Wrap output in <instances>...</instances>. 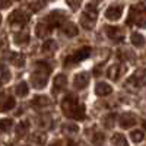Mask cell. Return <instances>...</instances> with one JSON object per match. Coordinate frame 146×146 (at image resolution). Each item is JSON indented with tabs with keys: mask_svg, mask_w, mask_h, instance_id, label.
<instances>
[{
	"mask_svg": "<svg viewBox=\"0 0 146 146\" xmlns=\"http://www.w3.org/2000/svg\"><path fill=\"white\" fill-rule=\"evenodd\" d=\"M12 126H13V121H12L10 118H3L0 120V133H6L12 129Z\"/></svg>",
	"mask_w": 146,
	"mask_h": 146,
	"instance_id": "obj_27",
	"label": "cell"
},
{
	"mask_svg": "<svg viewBox=\"0 0 146 146\" xmlns=\"http://www.w3.org/2000/svg\"><path fill=\"white\" fill-rule=\"evenodd\" d=\"M104 140H105V136L102 135V133H95L94 137H92L94 146H101V145L104 143Z\"/></svg>",
	"mask_w": 146,
	"mask_h": 146,
	"instance_id": "obj_32",
	"label": "cell"
},
{
	"mask_svg": "<svg viewBox=\"0 0 146 146\" xmlns=\"http://www.w3.org/2000/svg\"><path fill=\"white\" fill-rule=\"evenodd\" d=\"M12 3V0H0V9H6Z\"/></svg>",
	"mask_w": 146,
	"mask_h": 146,
	"instance_id": "obj_36",
	"label": "cell"
},
{
	"mask_svg": "<svg viewBox=\"0 0 146 146\" xmlns=\"http://www.w3.org/2000/svg\"><path fill=\"white\" fill-rule=\"evenodd\" d=\"M2 80L3 82L10 80V72L6 69V66H2Z\"/></svg>",
	"mask_w": 146,
	"mask_h": 146,
	"instance_id": "obj_34",
	"label": "cell"
},
{
	"mask_svg": "<svg viewBox=\"0 0 146 146\" xmlns=\"http://www.w3.org/2000/svg\"><path fill=\"white\" fill-rule=\"evenodd\" d=\"M113 92V88L110 86L108 83L105 82H100V83H96V86H95V94L98 95V96H107Z\"/></svg>",
	"mask_w": 146,
	"mask_h": 146,
	"instance_id": "obj_18",
	"label": "cell"
},
{
	"mask_svg": "<svg viewBox=\"0 0 146 146\" xmlns=\"http://www.w3.org/2000/svg\"><path fill=\"white\" fill-rule=\"evenodd\" d=\"M15 92L18 96H27L28 92H29V86H28V83L27 82H19L16 85V88H15Z\"/></svg>",
	"mask_w": 146,
	"mask_h": 146,
	"instance_id": "obj_24",
	"label": "cell"
},
{
	"mask_svg": "<svg viewBox=\"0 0 146 146\" xmlns=\"http://www.w3.org/2000/svg\"><path fill=\"white\" fill-rule=\"evenodd\" d=\"M146 83V69L142 67L139 70H136L133 75L127 79V85L130 86H135V88H140Z\"/></svg>",
	"mask_w": 146,
	"mask_h": 146,
	"instance_id": "obj_8",
	"label": "cell"
},
{
	"mask_svg": "<svg viewBox=\"0 0 146 146\" xmlns=\"http://www.w3.org/2000/svg\"><path fill=\"white\" fill-rule=\"evenodd\" d=\"M115 114L114 113H111V114H108L105 118H104V126L107 127V129H113V126H114V121H115Z\"/></svg>",
	"mask_w": 146,
	"mask_h": 146,
	"instance_id": "obj_31",
	"label": "cell"
},
{
	"mask_svg": "<svg viewBox=\"0 0 146 146\" xmlns=\"http://www.w3.org/2000/svg\"><path fill=\"white\" fill-rule=\"evenodd\" d=\"M0 23H2V16H0Z\"/></svg>",
	"mask_w": 146,
	"mask_h": 146,
	"instance_id": "obj_39",
	"label": "cell"
},
{
	"mask_svg": "<svg viewBox=\"0 0 146 146\" xmlns=\"http://www.w3.org/2000/svg\"><path fill=\"white\" fill-rule=\"evenodd\" d=\"M66 2H67V5L70 6L72 10H78L82 5V0H66Z\"/></svg>",
	"mask_w": 146,
	"mask_h": 146,
	"instance_id": "obj_33",
	"label": "cell"
},
{
	"mask_svg": "<svg viewBox=\"0 0 146 146\" xmlns=\"http://www.w3.org/2000/svg\"><path fill=\"white\" fill-rule=\"evenodd\" d=\"M29 130V123L28 121H21V123L16 126V136L18 137H23Z\"/></svg>",
	"mask_w": 146,
	"mask_h": 146,
	"instance_id": "obj_26",
	"label": "cell"
},
{
	"mask_svg": "<svg viewBox=\"0 0 146 146\" xmlns=\"http://www.w3.org/2000/svg\"><path fill=\"white\" fill-rule=\"evenodd\" d=\"M62 131L66 133V135H75V133L79 131V127H78V124L67 123V124H64V126L62 127Z\"/></svg>",
	"mask_w": 146,
	"mask_h": 146,
	"instance_id": "obj_29",
	"label": "cell"
},
{
	"mask_svg": "<svg viewBox=\"0 0 146 146\" xmlns=\"http://www.w3.org/2000/svg\"><path fill=\"white\" fill-rule=\"evenodd\" d=\"M89 83V73L86 72H80L75 76V80H73V85H75L76 89H85Z\"/></svg>",
	"mask_w": 146,
	"mask_h": 146,
	"instance_id": "obj_11",
	"label": "cell"
},
{
	"mask_svg": "<svg viewBox=\"0 0 146 146\" xmlns=\"http://www.w3.org/2000/svg\"><path fill=\"white\" fill-rule=\"evenodd\" d=\"M96 15H98L96 13V7L94 5H88L85 12L82 13V16H80V25L88 31L92 29L96 23Z\"/></svg>",
	"mask_w": 146,
	"mask_h": 146,
	"instance_id": "obj_4",
	"label": "cell"
},
{
	"mask_svg": "<svg viewBox=\"0 0 146 146\" xmlns=\"http://www.w3.org/2000/svg\"><path fill=\"white\" fill-rule=\"evenodd\" d=\"M31 140L34 143H36V145H44L45 140H47V136H45V133L38 131V133H34V135L31 136Z\"/></svg>",
	"mask_w": 146,
	"mask_h": 146,
	"instance_id": "obj_28",
	"label": "cell"
},
{
	"mask_svg": "<svg viewBox=\"0 0 146 146\" xmlns=\"http://www.w3.org/2000/svg\"><path fill=\"white\" fill-rule=\"evenodd\" d=\"M10 62L13 63L16 67H22L25 64V56L21 54V53H13L10 56Z\"/></svg>",
	"mask_w": 146,
	"mask_h": 146,
	"instance_id": "obj_25",
	"label": "cell"
},
{
	"mask_svg": "<svg viewBox=\"0 0 146 146\" xmlns=\"http://www.w3.org/2000/svg\"><path fill=\"white\" fill-rule=\"evenodd\" d=\"M44 6V3L42 2H34V3H31V10H34V12H36V10H40L41 7Z\"/></svg>",
	"mask_w": 146,
	"mask_h": 146,
	"instance_id": "obj_35",
	"label": "cell"
},
{
	"mask_svg": "<svg viewBox=\"0 0 146 146\" xmlns=\"http://www.w3.org/2000/svg\"><path fill=\"white\" fill-rule=\"evenodd\" d=\"M41 51L44 54H48V56H51L57 51V42L54 40H47L42 45H41Z\"/></svg>",
	"mask_w": 146,
	"mask_h": 146,
	"instance_id": "obj_19",
	"label": "cell"
},
{
	"mask_svg": "<svg viewBox=\"0 0 146 146\" xmlns=\"http://www.w3.org/2000/svg\"><path fill=\"white\" fill-rule=\"evenodd\" d=\"M28 21H29V16L25 13V12H22V10L12 12L10 16H9V23L12 27H15V28H21L23 25H27Z\"/></svg>",
	"mask_w": 146,
	"mask_h": 146,
	"instance_id": "obj_7",
	"label": "cell"
},
{
	"mask_svg": "<svg viewBox=\"0 0 146 146\" xmlns=\"http://www.w3.org/2000/svg\"><path fill=\"white\" fill-rule=\"evenodd\" d=\"M50 146H63V143H62V140H56V142H53Z\"/></svg>",
	"mask_w": 146,
	"mask_h": 146,
	"instance_id": "obj_37",
	"label": "cell"
},
{
	"mask_svg": "<svg viewBox=\"0 0 146 146\" xmlns=\"http://www.w3.org/2000/svg\"><path fill=\"white\" fill-rule=\"evenodd\" d=\"M105 32L113 42H121L124 40V31L120 27H105Z\"/></svg>",
	"mask_w": 146,
	"mask_h": 146,
	"instance_id": "obj_9",
	"label": "cell"
},
{
	"mask_svg": "<svg viewBox=\"0 0 146 146\" xmlns=\"http://www.w3.org/2000/svg\"><path fill=\"white\" fill-rule=\"evenodd\" d=\"M64 21H66V16H64V13H63L62 10L51 12V13L48 15V16H45V19H44V22L51 29L53 28H57V27H62L63 23H64Z\"/></svg>",
	"mask_w": 146,
	"mask_h": 146,
	"instance_id": "obj_6",
	"label": "cell"
},
{
	"mask_svg": "<svg viewBox=\"0 0 146 146\" xmlns=\"http://www.w3.org/2000/svg\"><path fill=\"white\" fill-rule=\"evenodd\" d=\"M91 51H92L91 47H82V48H79L76 53H73L72 56L64 58V66H73V64L82 62V60H86L91 56Z\"/></svg>",
	"mask_w": 146,
	"mask_h": 146,
	"instance_id": "obj_5",
	"label": "cell"
},
{
	"mask_svg": "<svg viewBox=\"0 0 146 146\" xmlns=\"http://www.w3.org/2000/svg\"><path fill=\"white\" fill-rule=\"evenodd\" d=\"M15 105H16L15 98H12V96H5V100L0 102V110H2V111H9V110H13Z\"/></svg>",
	"mask_w": 146,
	"mask_h": 146,
	"instance_id": "obj_21",
	"label": "cell"
},
{
	"mask_svg": "<svg viewBox=\"0 0 146 146\" xmlns=\"http://www.w3.org/2000/svg\"><path fill=\"white\" fill-rule=\"evenodd\" d=\"M31 105L35 108H42V107H48L51 105V100L45 95H36L35 98L31 101Z\"/></svg>",
	"mask_w": 146,
	"mask_h": 146,
	"instance_id": "obj_15",
	"label": "cell"
},
{
	"mask_svg": "<svg viewBox=\"0 0 146 146\" xmlns=\"http://www.w3.org/2000/svg\"><path fill=\"white\" fill-rule=\"evenodd\" d=\"M111 143L114 146H129L127 139L124 137V135H121V133H114L113 137H111Z\"/></svg>",
	"mask_w": 146,
	"mask_h": 146,
	"instance_id": "obj_23",
	"label": "cell"
},
{
	"mask_svg": "<svg viewBox=\"0 0 146 146\" xmlns=\"http://www.w3.org/2000/svg\"><path fill=\"white\" fill-rule=\"evenodd\" d=\"M48 75H50V67H48V64L44 62H38L32 76H31V85L36 89L44 88L48 82Z\"/></svg>",
	"mask_w": 146,
	"mask_h": 146,
	"instance_id": "obj_2",
	"label": "cell"
},
{
	"mask_svg": "<svg viewBox=\"0 0 146 146\" xmlns=\"http://www.w3.org/2000/svg\"><path fill=\"white\" fill-rule=\"evenodd\" d=\"M62 110H63V114L69 118H73V120H83L85 118V107L82 104H79L78 98L72 94H69L63 100Z\"/></svg>",
	"mask_w": 146,
	"mask_h": 146,
	"instance_id": "obj_1",
	"label": "cell"
},
{
	"mask_svg": "<svg viewBox=\"0 0 146 146\" xmlns=\"http://www.w3.org/2000/svg\"><path fill=\"white\" fill-rule=\"evenodd\" d=\"M51 31H53V29L48 27L44 21L38 22V23H36V27H35V34H36V36H40V38H44V36H47Z\"/></svg>",
	"mask_w": 146,
	"mask_h": 146,
	"instance_id": "obj_17",
	"label": "cell"
},
{
	"mask_svg": "<svg viewBox=\"0 0 146 146\" xmlns=\"http://www.w3.org/2000/svg\"><path fill=\"white\" fill-rule=\"evenodd\" d=\"M121 13H123V6L121 5H113L105 10V18L110 19V21H118Z\"/></svg>",
	"mask_w": 146,
	"mask_h": 146,
	"instance_id": "obj_10",
	"label": "cell"
},
{
	"mask_svg": "<svg viewBox=\"0 0 146 146\" xmlns=\"http://www.w3.org/2000/svg\"><path fill=\"white\" fill-rule=\"evenodd\" d=\"M66 85H67V78L66 75H57L53 80V92L57 94L60 91H63L66 88Z\"/></svg>",
	"mask_w": 146,
	"mask_h": 146,
	"instance_id": "obj_13",
	"label": "cell"
},
{
	"mask_svg": "<svg viewBox=\"0 0 146 146\" xmlns=\"http://www.w3.org/2000/svg\"><path fill=\"white\" fill-rule=\"evenodd\" d=\"M13 41H15V44H18V45H25V44H28V41H29V35H28L27 31H19L18 34L13 35Z\"/></svg>",
	"mask_w": 146,
	"mask_h": 146,
	"instance_id": "obj_20",
	"label": "cell"
},
{
	"mask_svg": "<svg viewBox=\"0 0 146 146\" xmlns=\"http://www.w3.org/2000/svg\"><path fill=\"white\" fill-rule=\"evenodd\" d=\"M137 123V117L133 113H124L120 117V126L123 129H130Z\"/></svg>",
	"mask_w": 146,
	"mask_h": 146,
	"instance_id": "obj_12",
	"label": "cell"
},
{
	"mask_svg": "<svg viewBox=\"0 0 146 146\" xmlns=\"http://www.w3.org/2000/svg\"><path fill=\"white\" fill-rule=\"evenodd\" d=\"M123 70H124V67L121 64H113L107 70V76H108V79H111V80H118L120 76L123 75Z\"/></svg>",
	"mask_w": 146,
	"mask_h": 146,
	"instance_id": "obj_14",
	"label": "cell"
},
{
	"mask_svg": "<svg viewBox=\"0 0 146 146\" xmlns=\"http://www.w3.org/2000/svg\"><path fill=\"white\" fill-rule=\"evenodd\" d=\"M143 126H145V129H146V121H145V123H143Z\"/></svg>",
	"mask_w": 146,
	"mask_h": 146,
	"instance_id": "obj_38",
	"label": "cell"
},
{
	"mask_svg": "<svg viewBox=\"0 0 146 146\" xmlns=\"http://www.w3.org/2000/svg\"><path fill=\"white\" fill-rule=\"evenodd\" d=\"M130 137H131L133 142L139 143V142H142V140L145 139V133H143L142 130H133V131L130 133Z\"/></svg>",
	"mask_w": 146,
	"mask_h": 146,
	"instance_id": "obj_30",
	"label": "cell"
},
{
	"mask_svg": "<svg viewBox=\"0 0 146 146\" xmlns=\"http://www.w3.org/2000/svg\"><path fill=\"white\" fill-rule=\"evenodd\" d=\"M131 44L135 45L136 48H140L146 44V40H145V36L139 32H133L131 34Z\"/></svg>",
	"mask_w": 146,
	"mask_h": 146,
	"instance_id": "obj_22",
	"label": "cell"
},
{
	"mask_svg": "<svg viewBox=\"0 0 146 146\" xmlns=\"http://www.w3.org/2000/svg\"><path fill=\"white\" fill-rule=\"evenodd\" d=\"M129 25H136V27H146V3H139L133 6L129 12Z\"/></svg>",
	"mask_w": 146,
	"mask_h": 146,
	"instance_id": "obj_3",
	"label": "cell"
},
{
	"mask_svg": "<svg viewBox=\"0 0 146 146\" xmlns=\"http://www.w3.org/2000/svg\"><path fill=\"white\" fill-rule=\"evenodd\" d=\"M62 31L67 36H76L78 32H79V28H78L76 23H73V22H64L62 25Z\"/></svg>",
	"mask_w": 146,
	"mask_h": 146,
	"instance_id": "obj_16",
	"label": "cell"
}]
</instances>
